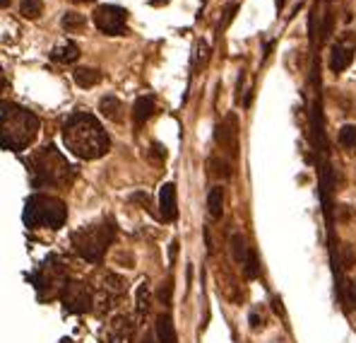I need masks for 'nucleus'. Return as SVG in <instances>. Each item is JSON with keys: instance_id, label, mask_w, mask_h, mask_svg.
Segmentation results:
<instances>
[{"instance_id": "obj_22", "label": "nucleus", "mask_w": 356, "mask_h": 343, "mask_svg": "<svg viewBox=\"0 0 356 343\" xmlns=\"http://www.w3.org/2000/svg\"><path fill=\"white\" fill-rule=\"evenodd\" d=\"M84 24H87L84 15H80V12H65L63 15V29H65V32H82Z\"/></svg>"}, {"instance_id": "obj_7", "label": "nucleus", "mask_w": 356, "mask_h": 343, "mask_svg": "<svg viewBox=\"0 0 356 343\" xmlns=\"http://www.w3.org/2000/svg\"><path fill=\"white\" fill-rule=\"evenodd\" d=\"M89 287H91V310L101 317L114 312L118 307V302L125 297V290H128L125 278H121L118 274H101L96 278V283Z\"/></svg>"}, {"instance_id": "obj_16", "label": "nucleus", "mask_w": 356, "mask_h": 343, "mask_svg": "<svg viewBox=\"0 0 356 343\" xmlns=\"http://www.w3.org/2000/svg\"><path fill=\"white\" fill-rule=\"evenodd\" d=\"M207 213L212 220H220L224 215V189L222 186H212L207 194Z\"/></svg>"}, {"instance_id": "obj_8", "label": "nucleus", "mask_w": 356, "mask_h": 343, "mask_svg": "<svg viewBox=\"0 0 356 343\" xmlns=\"http://www.w3.org/2000/svg\"><path fill=\"white\" fill-rule=\"evenodd\" d=\"M91 17H94L96 29L109 34V37H123L128 32V27H125L128 12L123 8H118V5H99Z\"/></svg>"}, {"instance_id": "obj_9", "label": "nucleus", "mask_w": 356, "mask_h": 343, "mask_svg": "<svg viewBox=\"0 0 356 343\" xmlns=\"http://www.w3.org/2000/svg\"><path fill=\"white\" fill-rule=\"evenodd\" d=\"M60 302L73 315H87L91 312V287L80 281H68V285L60 292Z\"/></svg>"}, {"instance_id": "obj_14", "label": "nucleus", "mask_w": 356, "mask_h": 343, "mask_svg": "<svg viewBox=\"0 0 356 343\" xmlns=\"http://www.w3.org/2000/svg\"><path fill=\"white\" fill-rule=\"evenodd\" d=\"M154 109H157L154 97H150V94H145V97L137 99L135 107H133V121H135V126L147 124V121H150L152 116H154Z\"/></svg>"}, {"instance_id": "obj_18", "label": "nucleus", "mask_w": 356, "mask_h": 343, "mask_svg": "<svg viewBox=\"0 0 356 343\" xmlns=\"http://www.w3.org/2000/svg\"><path fill=\"white\" fill-rule=\"evenodd\" d=\"M51 58L53 60H58V63H75V60L80 58V49H78V44H73V42H68V44H60V47H55L53 49V53H51Z\"/></svg>"}, {"instance_id": "obj_29", "label": "nucleus", "mask_w": 356, "mask_h": 343, "mask_svg": "<svg viewBox=\"0 0 356 343\" xmlns=\"http://www.w3.org/2000/svg\"><path fill=\"white\" fill-rule=\"evenodd\" d=\"M176 251H178V242H171V249H169V259H171V264H174V259H176Z\"/></svg>"}, {"instance_id": "obj_23", "label": "nucleus", "mask_w": 356, "mask_h": 343, "mask_svg": "<svg viewBox=\"0 0 356 343\" xmlns=\"http://www.w3.org/2000/svg\"><path fill=\"white\" fill-rule=\"evenodd\" d=\"M135 310H137V315H140V317H145L147 312H150V287H147V283H142L140 287H137Z\"/></svg>"}, {"instance_id": "obj_27", "label": "nucleus", "mask_w": 356, "mask_h": 343, "mask_svg": "<svg viewBox=\"0 0 356 343\" xmlns=\"http://www.w3.org/2000/svg\"><path fill=\"white\" fill-rule=\"evenodd\" d=\"M210 167H215V174L217 176H231V167H229V162H224V160H212L210 162Z\"/></svg>"}, {"instance_id": "obj_19", "label": "nucleus", "mask_w": 356, "mask_h": 343, "mask_svg": "<svg viewBox=\"0 0 356 343\" xmlns=\"http://www.w3.org/2000/svg\"><path fill=\"white\" fill-rule=\"evenodd\" d=\"M75 83L80 85V87H94L96 83H101V70L96 68H78L73 73Z\"/></svg>"}, {"instance_id": "obj_11", "label": "nucleus", "mask_w": 356, "mask_h": 343, "mask_svg": "<svg viewBox=\"0 0 356 343\" xmlns=\"http://www.w3.org/2000/svg\"><path fill=\"white\" fill-rule=\"evenodd\" d=\"M236 140H238V124H236V116L229 114L226 119L217 126V143L222 145L226 153L236 155Z\"/></svg>"}, {"instance_id": "obj_3", "label": "nucleus", "mask_w": 356, "mask_h": 343, "mask_svg": "<svg viewBox=\"0 0 356 343\" xmlns=\"http://www.w3.org/2000/svg\"><path fill=\"white\" fill-rule=\"evenodd\" d=\"M27 169L34 186H65L75 179V169L53 145L42 148L27 158Z\"/></svg>"}, {"instance_id": "obj_10", "label": "nucleus", "mask_w": 356, "mask_h": 343, "mask_svg": "<svg viewBox=\"0 0 356 343\" xmlns=\"http://www.w3.org/2000/svg\"><path fill=\"white\" fill-rule=\"evenodd\" d=\"M135 339V321L128 317H114L101 329V343H133Z\"/></svg>"}, {"instance_id": "obj_2", "label": "nucleus", "mask_w": 356, "mask_h": 343, "mask_svg": "<svg viewBox=\"0 0 356 343\" xmlns=\"http://www.w3.org/2000/svg\"><path fill=\"white\" fill-rule=\"evenodd\" d=\"M39 126H42L39 119L29 109L17 107V104H8L0 112V145L5 150L19 153V150L29 148L34 143Z\"/></svg>"}, {"instance_id": "obj_30", "label": "nucleus", "mask_w": 356, "mask_h": 343, "mask_svg": "<svg viewBox=\"0 0 356 343\" xmlns=\"http://www.w3.org/2000/svg\"><path fill=\"white\" fill-rule=\"evenodd\" d=\"M5 87V75H3V68H0V90Z\"/></svg>"}, {"instance_id": "obj_20", "label": "nucleus", "mask_w": 356, "mask_h": 343, "mask_svg": "<svg viewBox=\"0 0 356 343\" xmlns=\"http://www.w3.org/2000/svg\"><path fill=\"white\" fill-rule=\"evenodd\" d=\"M248 242H246V237L241 235V232H233L231 235V256H233V261L236 264H243L246 261V256H248Z\"/></svg>"}, {"instance_id": "obj_32", "label": "nucleus", "mask_w": 356, "mask_h": 343, "mask_svg": "<svg viewBox=\"0 0 356 343\" xmlns=\"http://www.w3.org/2000/svg\"><path fill=\"white\" fill-rule=\"evenodd\" d=\"M70 3H78L80 5V3H94V0H70Z\"/></svg>"}, {"instance_id": "obj_15", "label": "nucleus", "mask_w": 356, "mask_h": 343, "mask_svg": "<svg viewBox=\"0 0 356 343\" xmlns=\"http://www.w3.org/2000/svg\"><path fill=\"white\" fill-rule=\"evenodd\" d=\"M157 341L159 343H176V329L171 315H159L157 317Z\"/></svg>"}, {"instance_id": "obj_33", "label": "nucleus", "mask_w": 356, "mask_h": 343, "mask_svg": "<svg viewBox=\"0 0 356 343\" xmlns=\"http://www.w3.org/2000/svg\"><path fill=\"white\" fill-rule=\"evenodd\" d=\"M354 302H356V283H354Z\"/></svg>"}, {"instance_id": "obj_4", "label": "nucleus", "mask_w": 356, "mask_h": 343, "mask_svg": "<svg viewBox=\"0 0 356 343\" xmlns=\"http://www.w3.org/2000/svg\"><path fill=\"white\" fill-rule=\"evenodd\" d=\"M116 240V223L111 218L96 220L73 232V249L89 264H99Z\"/></svg>"}, {"instance_id": "obj_25", "label": "nucleus", "mask_w": 356, "mask_h": 343, "mask_svg": "<svg viewBox=\"0 0 356 343\" xmlns=\"http://www.w3.org/2000/svg\"><path fill=\"white\" fill-rule=\"evenodd\" d=\"M339 143L344 145V148H356V126H342V131H339Z\"/></svg>"}, {"instance_id": "obj_12", "label": "nucleus", "mask_w": 356, "mask_h": 343, "mask_svg": "<svg viewBox=\"0 0 356 343\" xmlns=\"http://www.w3.org/2000/svg\"><path fill=\"white\" fill-rule=\"evenodd\" d=\"M159 210H161V220L164 223H174L178 208H176V184H164L159 191Z\"/></svg>"}, {"instance_id": "obj_24", "label": "nucleus", "mask_w": 356, "mask_h": 343, "mask_svg": "<svg viewBox=\"0 0 356 343\" xmlns=\"http://www.w3.org/2000/svg\"><path fill=\"white\" fill-rule=\"evenodd\" d=\"M243 266H246V278H258L260 276V266H258V256H256V251H248V256H246V261H243Z\"/></svg>"}, {"instance_id": "obj_17", "label": "nucleus", "mask_w": 356, "mask_h": 343, "mask_svg": "<svg viewBox=\"0 0 356 343\" xmlns=\"http://www.w3.org/2000/svg\"><path fill=\"white\" fill-rule=\"evenodd\" d=\"M99 112L111 121H121V116H123V104H121V99L116 97V94H106L99 104Z\"/></svg>"}, {"instance_id": "obj_6", "label": "nucleus", "mask_w": 356, "mask_h": 343, "mask_svg": "<svg viewBox=\"0 0 356 343\" xmlns=\"http://www.w3.org/2000/svg\"><path fill=\"white\" fill-rule=\"evenodd\" d=\"M68 269L58 256H48L42 266H37V271L32 274V283L37 287L42 300H53L60 297L63 287L68 285Z\"/></svg>"}, {"instance_id": "obj_21", "label": "nucleus", "mask_w": 356, "mask_h": 343, "mask_svg": "<svg viewBox=\"0 0 356 343\" xmlns=\"http://www.w3.org/2000/svg\"><path fill=\"white\" fill-rule=\"evenodd\" d=\"M44 12V3L42 0H19V15L24 19H37Z\"/></svg>"}, {"instance_id": "obj_1", "label": "nucleus", "mask_w": 356, "mask_h": 343, "mask_svg": "<svg viewBox=\"0 0 356 343\" xmlns=\"http://www.w3.org/2000/svg\"><path fill=\"white\" fill-rule=\"evenodd\" d=\"M63 143L75 158L80 160H99L109 153L111 140L104 126L91 114L75 112L65 119L63 124Z\"/></svg>"}, {"instance_id": "obj_5", "label": "nucleus", "mask_w": 356, "mask_h": 343, "mask_svg": "<svg viewBox=\"0 0 356 343\" xmlns=\"http://www.w3.org/2000/svg\"><path fill=\"white\" fill-rule=\"evenodd\" d=\"M68 220V208L60 199L34 194L24 203V225L29 230H58Z\"/></svg>"}, {"instance_id": "obj_13", "label": "nucleus", "mask_w": 356, "mask_h": 343, "mask_svg": "<svg viewBox=\"0 0 356 343\" xmlns=\"http://www.w3.org/2000/svg\"><path fill=\"white\" fill-rule=\"evenodd\" d=\"M352 60H354L352 49L342 47V44H335L332 53H330V70L332 73H342V70H347L352 65Z\"/></svg>"}, {"instance_id": "obj_28", "label": "nucleus", "mask_w": 356, "mask_h": 343, "mask_svg": "<svg viewBox=\"0 0 356 343\" xmlns=\"http://www.w3.org/2000/svg\"><path fill=\"white\" fill-rule=\"evenodd\" d=\"M251 326H253V329H258V326H262V319H260V317H258V312H253V315H251Z\"/></svg>"}, {"instance_id": "obj_26", "label": "nucleus", "mask_w": 356, "mask_h": 343, "mask_svg": "<svg viewBox=\"0 0 356 343\" xmlns=\"http://www.w3.org/2000/svg\"><path fill=\"white\" fill-rule=\"evenodd\" d=\"M207 44L205 42H200L197 44V51H195V60H193V70H200L202 65H205V60H207Z\"/></svg>"}, {"instance_id": "obj_31", "label": "nucleus", "mask_w": 356, "mask_h": 343, "mask_svg": "<svg viewBox=\"0 0 356 343\" xmlns=\"http://www.w3.org/2000/svg\"><path fill=\"white\" fill-rule=\"evenodd\" d=\"M10 3H12V0H0V8H8Z\"/></svg>"}]
</instances>
